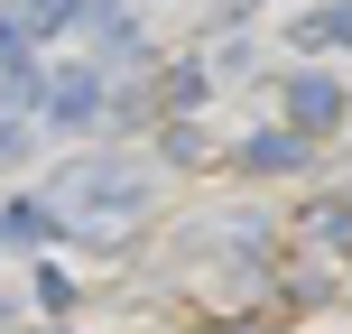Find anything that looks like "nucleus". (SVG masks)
I'll return each instance as SVG.
<instances>
[{"mask_svg": "<svg viewBox=\"0 0 352 334\" xmlns=\"http://www.w3.org/2000/svg\"><path fill=\"white\" fill-rule=\"evenodd\" d=\"M140 213H148V176L111 167V158H84V167H65L47 186V223L84 232V242H111V232H130Z\"/></svg>", "mask_w": 352, "mask_h": 334, "instance_id": "1", "label": "nucleus"}, {"mask_svg": "<svg viewBox=\"0 0 352 334\" xmlns=\"http://www.w3.org/2000/svg\"><path fill=\"white\" fill-rule=\"evenodd\" d=\"M287 121H297V130H334V121H343V84L297 74V84H287Z\"/></svg>", "mask_w": 352, "mask_h": 334, "instance_id": "2", "label": "nucleus"}, {"mask_svg": "<svg viewBox=\"0 0 352 334\" xmlns=\"http://www.w3.org/2000/svg\"><path fill=\"white\" fill-rule=\"evenodd\" d=\"M47 112H56V121H93V112H102V74L65 65V74L47 84Z\"/></svg>", "mask_w": 352, "mask_h": 334, "instance_id": "3", "label": "nucleus"}, {"mask_svg": "<svg viewBox=\"0 0 352 334\" xmlns=\"http://www.w3.org/2000/svg\"><path fill=\"white\" fill-rule=\"evenodd\" d=\"M297 47H352V0H324V10L297 19Z\"/></svg>", "mask_w": 352, "mask_h": 334, "instance_id": "4", "label": "nucleus"}, {"mask_svg": "<svg viewBox=\"0 0 352 334\" xmlns=\"http://www.w3.org/2000/svg\"><path fill=\"white\" fill-rule=\"evenodd\" d=\"M306 242H316V251H334V260H352V195H343V205H316V213H306Z\"/></svg>", "mask_w": 352, "mask_h": 334, "instance_id": "5", "label": "nucleus"}, {"mask_svg": "<svg viewBox=\"0 0 352 334\" xmlns=\"http://www.w3.org/2000/svg\"><path fill=\"white\" fill-rule=\"evenodd\" d=\"M19 47H28V19H10V10H0V65H28Z\"/></svg>", "mask_w": 352, "mask_h": 334, "instance_id": "6", "label": "nucleus"}, {"mask_svg": "<svg viewBox=\"0 0 352 334\" xmlns=\"http://www.w3.org/2000/svg\"><path fill=\"white\" fill-rule=\"evenodd\" d=\"M28 149V121H0V158H19Z\"/></svg>", "mask_w": 352, "mask_h": 334, "instance_id": "7", "label": "nucleus"}, {"mask_svg": "<svg viewBox=\"0 0 352 334\" xmlns=\"http://www.w3.org/2000/svg\"><path fill=\"white\" fill-rule=\"evenodd\" d=\"M28 10H37V28H56V19L74 10V0H28Z\"/></svg>", "mask_w": 352, "mask_h": 334, "instance_id": "8", "label": "nucleus"}]
</instances>
